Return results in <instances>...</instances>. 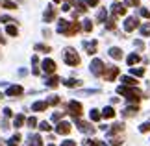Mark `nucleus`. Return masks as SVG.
Returning <instances> with one entry per match:
<instances>
[{"label": "nucleus", "instance_id": "nucleus-1", "mask_svg": "<svg viewBox=\"0 0 150 146\" xmlns=\"http://www.w3.org/2000/svg\"><path fill=\"white\" fill-rule=\"evenodd\" d=\"M117 92H119V95H122V96H126V100L132 102V104H137L143 96H145L139 89H137V87H124V85H120L119 89H117Z\"/></svg>", "mask_w": 150, "mask_h": 146}, {"label": "nucleus", "instance_id": "nucleus-2", "mask_svg": "<svg viewBox=\"0 0 150 146\" xmlns=\"http://www.w3.org/2000/svg\"><path fill=\"white\" fill-rule=\"evenodd\" d=\"M63 61H65L69 67H78L82 59H80V56L76 54L74 48H65V52H63Z\"/></svg>", "mask_w": 150, "mask_h": 146}, {"label": "nucleus", "instance_id": "nucleus-3", "mask_svg": "<svg viewBox=\"0 0 150 146\" xmlns=\"http://www.w3.org/2000/svg\"><path fill=\"white\" fill-rule=\"evenodd\" d=\"M67 109H69V115H72V118H80V115L83 113V106L80 102H76V100H71V102H69Z\"/></svg>", "mask_w": 150, "mask_h": 146}, {"label": "nucleus", "instance_id": "nucleus-4", "mask_svg": "<svg viewBox=\"0 0 150 146\" xmlns=\"http://www.w3.org/2000/svg\"><path fill=\"white\" fill-rule=\"evenodd\" d=\"M89 68H91V72H93L95 76H104V72H106V67H104V61H102V59H98V57H95V59L91 61Z\"/></svg>", "mask_w": 150, "mask_h": 146}, {"label": "nucleus", "instance_id": "nucleus-5", "mask_svg": "<svg viewBox=\"0 0 150 146\" xmlns=\"http://www.w3.org/2000/svg\"><path fill=\"white\" fill-rule=\"evenodd\" d=\"M74 122H76L78 130L82 131V133H91V135H93V133H95V128L91 126L89 122H83V120H80V118H74Z\"/></svg>", "mask_w": 150, "mask_h": 146}, {"label": "nucleus", "instance_id": "nucleus-6", "mask_svg": "<svg viewBox=\"0 0 150 146\" xmlns=\"http://www.w3.org/2000/svg\"><path fill=\"white\" fill-rule=\"evenodd\" d=\"M82 30V26H80V22H69L67 28H65V32H63V35H67V37H71V35H76V33Z\"/></svg>", "mask_w": 150, "mask_h": 146}, {"label": "nucleus", "instance_id": "nucleus-7", "mask_svg": "<svg viewBox=\"0 0 150 146\" xmlns=\"http://www.w3.org/2000/svg\"><path fill=\"white\" fill-rule=\"evenodd\" d=\"M41 68L47 74H54L56 72V61L54 59H50V57H47V59H43V63H41Z\"/></svg>", "mask_w": 150, "mask_h": 146}, {"label": "nucleus", "instance_id": "nucleus-8", "mask_svg": "<svg viewBox=\"0 0 150 146\" xmlns=\"http://www.w3.org/2000/svg\"><path fill=\"white\" fill-rule=\"evenodd\" d=\"M71 124L69 122H65V120H61V122H57V126H56V133L57 135H69L71 133Z\"/></svg>", "mask_w": 150, "mask_h": 146}, {"label": "nucleus", "instance_id": "nucleus-9", "mask_svg": "<svg viewBox=\"0 0 150 146\" xmlns=\"http://www.w3.org/2000/svg\"><path fill=\"white\" fill-rule=\"evenodd\" d=\"M135 28H139V19H137V17H128V19L124 20V30L134 32Z\"/></svg>", "mask_w": 150, "mask_h": 146}, {"label": "nucleus", "instance_id": "nucleus-10", "mask_svg": "<svg viewBox=\"0 0 150 146\" xmlns=\"http://www.w3.org/2000/svg\"><path fill=\"white\" fill-rule=\"evenodd\" d=\"M120 72V68L119 67H106V72H104V78H106L108 81H113L115 78L119 76Z\"/></svg>", "mask_w": 150, "mask_h": 146}, {"label": "nucleus", "instance_id": "nucleus-11", "mask_svg": "<svg viewBox=\"0 0 150 146\" xmlns=\"http://www.w3.org/2000/svg\"><path fill=\"white\" fill-rule=\"evenodd\" d=\"M22 92H24V89H22V85H11V87H8L6 95H8L9 98H15V96H21Z\"/></svg>", "mask_w": 150, "mask_h": 146}, {"label": "nucleus", "instance_id": "nucleus-12", "mask_svg": "<svg viewBox=\"0 0 150 146\" xmlns=\"http://www.w3.org/2000/svg\"><path fill=\"white\" fill-rule=\"evenodd\" d=\"M96 46H98V41H83V48L87 50V54L89 56H93V54H96Z\"/></svg>", "mask_w": 150, "mask_h": 146}, {"label": "nucleus", "instance_id": "nucleus-13", "mask_svg": "<svg viewBox=\"0 0 150 146\" xmlns=\"http://www.w3.org/2000/svg\"><path fill=\"white\" fill-rule=\"evenodd\" d=\"M111 11H113V17L126 15V4H117V2H115V4L111 6Z\"/></svg>", "mask_w": 150, "mask_h": 146}, {"label": "nucleus", "instance_id": "nucleus-14", "mask_svg": "<svg viewBox=\"0 0 150 146\" xmlns=\"http://www.w3.org/2000/svg\"><path fill=\"white\" fill-rule=\"evenodd\" d=\"M43 19H45V22H52L56 19V9L52 8V6H48L47 9H45V13H43Z\"/></svg>", "mask_w": 150, "mask_h": 146}, {"label": "nucleus", "instance_id": "nucleus-15", "mask_svg": "<svg viewBox=\"0 0 150 146\" xmlns=\"http://www.w3.org/2000/svg\"><path fill=\"white\" fill-rule=\"evenodd\" d=\"M124 131V124H122V122H115V124L111 126V130H109L108 131V135H117V133H122Z\"/></svg>", "mask_w": 150, "mask_h": 146}, {"label": "nucleus", "instance_id": "nucleus-16", "mask_svg": "<svg viewBox=\"0 0 150 146\" xmlns=\"http://www.w3.org/2000/svg\"><path fill=\"white\" fill-rule=\"evenodd\" d=\"M28 146H43V139H41V135H30L28 137Z\"/></svg>", "mask_w": 150, "mask_h": 146}, {"label": "nucleus", "instance_id": "nucleus-17", "mask_svg": "<svg viewBox=\"0 0 150 146\" xmlns=\"http://www.w3.org/2000/svg\"><path fill=\"white\" fill-rule=\"evenodd\" d=\"M120 81L124 83V87H135V85H137V80H134L132 76H122V78H120Z\"/></svg>", "mask_w": 150, "mask_h": 146}, {"label": "nucleus", "instance_id": "nucleus-18", "mask_svg": "<svg viewBox=\"0 0 150 146\" xmlns=\"http://www.w3.org/2000/svg\"><path fill=\"white\" fill-rule=\"evenodd\" d=\"M109 56H111L113 59H122V50L117 48V46H111V48H109Z\"/></svg>", "mask_w": 150, "mask_h": 146}, {"label": "nucleus", "instance_id": "nucleus-19", "mask_svg": "<svg viewBox=\"0 0 150 146\" xmlns=\"http://www.w3.org/2000/svg\"><path fill=\"white\" fill-rule=\"evenodd\" d=\"M59 85V78L54 74V76H50V78L47 80V87H50V89H56V87Z\"/></svg>", "mask_w": 150, "mask_h": 146}, {"label": "nucleus", "instance_id": "nucleus-20", "mask_svg": "<svg viewBox=\"0 0 150 146\" xmlns=\"http://www.w3.org/2000/svg\"><path fill=\"white\" fill-rule=\"evenodd\" d=\"M137 106H130V107H126L124 111H122V116H126V118H128V116H134V115H137Z\"/></svg>", "mask_w": 150, "mask_h": 146}, {"label": "nucleus", "instance_id": "nucleus-21", "mask_svg": "<svg viewBox=\"0 0 150 146\" xmlns=\"http://www.w3.org/2000/svg\"><path fill=\"white\" fill-rule=\"evenodd\" d=\"M102 116H104V118H113V116H115V109H113L111 106L104 107V109H102Z\"/></svg>", "mask_w": 150, "mask_h": 146}, {"label": "nucleus", "instance_id": "nucleus-22", "mask_svg": "<svg viewBox=\"0 0 150 146\" xmlns=\"http://www.w3.org/2000/svg\"><path fill=\"white\" fill-rule=\"evenodd\" d=\"M47 107H48V102H35V104L32 106V109L35 111V113H39V111H45Z\"/></svg>", "mask_w": 150, "mask_h": 146}, {"label": "nucleus", "instance_id": "nucleus-23", "mask_svg": "<svg viewBox=\"0 0 150 146\" xmlns=\"http://www.w3.org/2000/svg\"><path fill=\"white\" fill-rule=\"evenodd\" d=\"M6 33L11 35V37H15V35H19V28H17L15 24H8L6 26Z\"/></svg>", "mask_w": 150, "mask_h": 146}, {"label": "nucleus", "instance_id": "nucleus-24", "mask_svg": "<svg viewBox=\"0 0 150 146\" xmlns=\"http://www.w3.org/2000/svg\"><path fill=\"white\" fill-rule=\"evenodd\" d=\"M126 61H128L130 67H134V65H137V63L141 61V56L139 54H132V56H128V59H126Z\"/></svg>", "mask_w": 150, "mask_h": 146}, {"label": "nucleus", "instance_id": "nucleus-25", "mask_svg": "<svg viewBox=\"0 0 150 146\" xmlns=\"http://www.w3.org/2000/svg\"><path fill=\"white\" fill-rule=\"evenodd\" d=\"M22 124H24V115L21 113V115H17L15 118H13V126H15V128H21Z\"/></svg>", "mask_w": 150, "mask_h": 146}, {"label": "nucleus", "instance_id": "nucleus-26", "mask_svg": "<svg viewBox=\"0 0 150 146\" xmlns=\"http://www.w3.org/2000/svg\"><path fill=\"white\" fill-rule=\"evenodd\" d=\"M76 9H78V13H85L87 11V6H85L83 0H76Z\"/></svg>", "mask_w": 150, "mask_h": 146}, {"label": "nucleus", "instance_id": "nucleus-27", "mask_svg": "<svg viewBox=\"0 0 150 146\" xmlns=\"http://www.w3.org/2000/svg\"><path fill=\"white\" fill-rule=\"evenodd\" d=\"M91 120H95V122H98L100 118H102V113H100V111L98 109H91Z\"/></svg>", "mask_w": 150, "mask_h": 146}, {"label": "nucleus", "instance_id": "nucleus-28", "mask_svg": "<svg viewBox=\"0 0 150 146\" xmlns=\"http://www.w3.org/2000/svg\"><path fill=\"white\" fill-rule=\"evenodd\" d=\"M33 48H35L37 52H45V54H48V52H50V46L48 44H41V43H37Z\"/></svg>", "mask_w": 150, "mask_h": 146}, {"label": "nucleus", "instance_id": "nucleus-29", "mask_svg": "<svg viewBox=\"0 0 150 146\" xmlns=\"http://www.w3.org/2000/svg\"><path fill=\"white\" fill-rule=\"evenodd\" d=\"M80 83H82V81H80V80H74V78L65 80V85H67V87H71V89H72V87H78Z\"/></svg>", "mask_w": 150, "mask_h": 146}, {"label": "nucleus", "instance_id": "nucleus-30", "mask_svg": "<svg viewBox=\"0 0 150 146\" xmlns=\"http://www.w3.org/2000/svg\"><path fill=\"white\" fill-rule=\"evenodd\" d=\"M130 74L135 78H141V76H145V68H130Z\"/></svg>", "mask_w": 150, "mask_h": 146}, {"label": "nucleus", "instance_id": "nucleus-31", "mask_svg": "<svg viewBox=\"0 0 150 146\" xmlns=\"http://www.w3.org/2000/svg\"><path fill=\"white\" fill-rule=\"evenodd\" d=\"M67 24H69V22L67 20H59V22H57V28H56V30H57V33H63V32H65V28H67Z\"/></svg>", "mask_w": 150, "mask_h": 146}, {"label": "nucleus", "instance_id": "nucleus-32", "mask_svg": "<svg viewBox=\"0 0 150 146\" xmlns=\"http://www.w3.org/2000/svg\"><path fill=\"white\" fill-rule=\"evenodd\" d=\"M0 4H2L6 9H15V8H17V4H15V2H11V0H2Z\"/></svg>", "mask_w": 150, "mask_h": 146}, {"label": "nucleus", "instance_id": "nucleus-33", "mask_svg": "<svg viewBox=\"0 0 150 146\" xmlns=\"http://www.w3.org/2000/svg\"><path fill=\"white\" fill-rule=\"evenodd\" d=\"M139 131H141V133H148V131H150V120L143 122V124L139 126Z\"/></svg>", "mask_w": 150, "mask_h": 146}, {"label": "nucleus", "instance_id": "nucleus-34", "mask_svg": "<svg viewBox=\"0 0 150 146\" xmlns=\"http://www.w3.org/2000/svg\"><path fill=\"white\" fill-rule=\"evenodd\" d=\"M19 141H21V135H19V133H15V135H13V137H11L9 141H8V144H11V146H17V144H19Z\"/></svg>", "mask_w": 150, "mask_h": 146}, {"label": "nucleus", "instance_id": "nucleus-35", "mask_svg": "<svg viewBox=\"0 0 150 146\" xmlns=\"http://www.w3.org/2000/svg\"><path fill=\"white\" fill-rule=\"evenodd\" d=\"M83 144H87V146H106L102 141H95V139H93V141H91V139H89V141H83Z\"/></svg>", "mask_w": 150, "mask_h": 146}, {"label": "nucleus", "instance_id": "nucleus-36", "mask_svg": "<svg viewBox=\"0 0 150 146\" xmlns=\"http://www.w3.org/2000/svg\"><path fill=\"white\" fill-rule=\"evenodd\" d=\"M82 28H83V32H91V30H93V22H91L89 19H85V20H83V26H82Z\"/></svg>", "mask_w": 150, "mask_h": 146}, {"label": "nucleus", "instance_id": "nucleus-37", "mask_svg": "<svg viewBox=\"0 0 150 146\" xmlns=\"http://www.w3.org/2000/svg\"><path fill=\"white\" fill-rule=\"evenodd\" d=\"M39 130H41V131H50L52 128H50L48 122H39Z\"/></svg>", "mask_w": 150, "mask_h": 146}, {"label": "nucleus", "instance_id": "nucleus-38", "mask_svg": "<svg viewBox=\"0 0 150 146\" xmlns=\"http://www.w3.org/2000/svg\"><path fill=\"white\" fill-rule=\"evenodd\" d=\"M26 124H28V128H35L37 126V118L35 116H30V118L26 120Z\"/></svg>", "mask_w": 150, "mask_h": 146}, {"label": "nucleus", "instance_id": "nucleus-39", "mask_svg": "<svg viewBox=\"0 0 150 146\" xmlns=\"http://www.w3.org/2000/svg\"><path fill=\"white\" fill-rule=\"evenodd\" d=\"M106 17H108V11H106V9H100V11H98V17H96V19H98L100 22H104V20H106Z\"/></svg>", "mask_w": 150, "mask_h": 146}, {"label": "nucleus", "instance_id": "nucleus-40", "mask_svg": "<svg viewBox=\"0 0 150 146\" xmlns=\"http://www.w3.org/2000/svg\"><path fill=\"white\" fill-rule=\"evenodd\" d=\"M109 144H111V146H120V144H122V139H120V137H111V142H109Z\"/></svg>", "mask_w": 150, "mask_h": 146}, {"label": "nucleus", "instance_id": "nucleus-41", "mask_svg": "<svg viewBox=\"0 0 150 146\" xmlns=\"http://www.w3.org/2000/svg\"><path fill=\"white\" fill-rule=\"evenodd\" d=\"M59 104V96H50L48 98V106H57Z\"/></svg>", "mask_w": 150, "mask_h": 146}, {"label": "nucleus", "instance_id": "nucleus-42", "mask_svg": "<svg viewBox=\"0 0 150 146\" xmlns=\"http://www.w3.org/2000/svg\"><path fill=\"white\" fill-rule=\"evenodd\" d=\"M106 28L108 30H115V17H111V19L106 22Z\"/></svg>", "mask_w": 150, "mask_h": 146}, {"label": "nucleus", "instance_id": "nucleus-43", "mask_svg": "<svg viewBox=\"0 0 150 146\" xmlns=\"http://www.w3.org/2000/svg\"><path fill=\"white\" fill-rule=\"evenodd\" d=\"M139 15L145 17V19H150V11H148L146 8H141V9H139Z\"/></svg>", "mask_w": 150, "mask_h": 146}, {"label": "nucleus", "instance_id": "nucleus-44", "mask_svg": "<svg viewBox=\"0 0 150 146\" xmlns=\"http://www.w3.org/2000/svg\"><path fill=\"white\" fill-rule=\"evenodd\" d=\"M63 115H65V113H54V115H52V120H54V122H61Z\"/></svg>", "mask_w": 150, "mask_h": 146}, {"label": "nucleus", "instance_id": "nucleus-45", "mask_svg": "<svg viewBox=\"0 0 150 146\" xmlns=\"http://www.w3.org/2000/svg\"><path fill=\"white\" fill-rule=\"evenodd\" d=\"M0 22H11V24H15V20L11 19L9 15H4V17H0Z\"/></svg>", "mask_w": 150, "mask_h": 146}, {"label": "nucleus", "instance_id": "nucleus-46", "mask_svg": "<svg viewBox=\"0 0 150 146\" xmlns=\"http://www.w3.org/2000/svg\"><path fill=\"white\" fill-rule=\"evenodd\" d=\"M85 6H91V8H95V6H98V0H83Z\"/></svg>", "mask_w": 150, "mask_h": 146}, {"label": "nucleus", "instance_id": "nucleus-47", "mask_svg": "<svg viewBox=\"0 0 150 146\" xmlns=\"http://www.w3.org/2000/svg\"><path fill=\"white\" fill-rule=\"evenodd\" d=\"M126 6H132V8H135V6H139V0H124Z\"/></svg>", "mask_w": 150, "mask_h": 146}, {"label": "nucleus", "instance_id": "nucleus-48", "mask_svg": "<svg viewBox=\"0 0 150 146\" xmlns=\"http://www.w3.org/2000/svg\"><path fill=\"white\" fill-rule=\"evenodd\" d=\"M141 33H143V35H148V33H150V26H148V24L141 26Z\"/></svg>", "mask_w": 150, "mask_h": 146}, {"label": "nucleus", "instance_id": "nucleus-49", "mask_svg": "<svg viewBox=\"0 0 150 146\" xmlns=\"http://www.w3.org/2000/svg\"><path fill=\"white\" fill-rule=\"evenodd\" d=\"M4 116H6V118H11V116H13V111H11L9 107H6L4 109Z\"/></svg>", "mask_w": 150, "mask_h": 146}, {"label": "nucleus", "instance_id": "nucleus-50", "mask_svg": "<svg viewBox=\"0 0 150 146\" xmlns=\"http://www.w3.org/2000/svg\"><path fill=\"white\" fill-rule=\"evenodd\" d=\"M61 146H76V141H71V139H69V141H63Z\"/></svg>", "mask_w": 150, "mask_h": 146}, {"label": "nucleus", "instance_id": "nucleus-51", "mask_svg": "<svg viewBox=\"0 0 150 146\" xmlns=\"http://www.w3.org/2000/svg\"><path fill=\"white\" fill-rule=\"evenodd\" d=\"M135 46H137V48H139V50H141V48H145V44H143V41H139V39L135 41Z\"/></svg>", "mask_w": 150, "mask_h": 146}, {"label": "nucleus", "instance_id": "nucleus-52", "mask_svg": "<svg viewBox=\"0 0 150 146\" xmlns=\"http://www.w3.org/2000/svg\"><path fill=\"white\" fill-rule=\"evenodd\" d=\"M8 126H9L8 118H4V120H2V130H8Z\"/></svg>", "mask_w": 150, "mask_h": 146}, {"label": "nucleus", "instance_id": "nucleus-53", "mask_svg": "<svg viewBox=\"0 0 150 146\" xmlns=\"http://www.w3.org/2000/svg\"><path fill=\"white\" fill-rule=\"evenodd\" d=\"M61 11H71V4H65V6L61 8Z\"/></svg>", "mask_w": 150, "mask_h": 146}, {"label": "nucleus", "instance_id": "nucleus-54", "mask_svg": "<svg viewBox=\"0 0 150 146\" xmlns=\"http://www.w3.org/2000/svg\"><path fill=\"white\" fill-rule=\"evenodd\" d=\"M52 2H61V0H52ZM69 4H76V0H67Z\"/></svg>", "mask_w": 150, "mask_h": 146}, {"label": "nucleus", "instance_id": "nucleus-55", "mask_svg": "<svg viewBox=\"0 0 150 146\" xmlns=\"http://www.w3.org/2000/svg\"><path fill=\"white\" fill-rule=\"evenodd\" d=\"M0 43H2V44L6 43V39H2V33H0Z\"/></svg>", "mask_w": 150, "mask_h": 146}, {"label": "nucleus", "instance_id": "nucleus-56", "mask_svg": "<svg viewBox=\"0 0 150 146\" xmlns=\"http://www.w3.org/2000/svg\"><path fill=\"white\" fill-rule=\"evenodd\" d=\"M0 98H2V92H0Z\"/></svg>", "mask_w": 150, "mask_h": 146}, {"label": "nucleus", "instance_id": "nucleus-57", "mask_svg": "<svg viewBox=\"0 0 150 146\" xmlns=\"http://www.w3.org/2000/svg\"><path fill=\"white\" fill-rule=\"evenodd\" d=\"M50 146H54V144H50Z\"/></svg>", "mask_w": 150, "mask_h": 146}, {"label": "nucleus", "instance_id": "nucleus-58", "mask_svg": "<svg viewBox=\"0 0 150 146\" xmlns=\"http://www.w3.org/2000/svg\"><path fill=\"white\" fill-rule=\"evenodd\" d=\"M8 146H11V144H8Z\"/></svg>", "mask_w": 150, "mask_h": 146}, {"label": "nucleus", "instance_id": "nucleus-59", "mask_svg": "<svg viewBox=\"0 0 150 146\" xmlns=\"http://www.w3.org/2000/svg\"><path fill=\"white\" fill-rule=\"evenodd\" d=\"M0 142H2V141H0Z\"/></svg>", "mask_w": 150, "mask_h": 146}]
</instances>
